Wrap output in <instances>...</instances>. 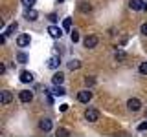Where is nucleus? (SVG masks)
Here are the masks:
<instances>
[{
    "label": "nucleus",
    "mask_w": 147,
    "mask_h": 137,
    "mask_svg": "<svg viewBox=\"0 0 147 137\" xmlns=\"http://www.w3.org/2000/svg\"><path fill=\"white\" fill-rule=\"evenodd\" d=\"M22 4H24L26 7H33L35 6V0H22Z\"/></svg>",
    "instance_id": "24"
},
{
    "label": "nucleus",
    "mask_w": 147,
    "mask_h": 137,
    "mask_svg": "<svg viewBox=\"0 0 147 137\" xmlns=\"http://www.w3.org/2000/svg\"><path fill=\"white\" fill-rule=\"evenodd\" d=\"M31 80H33L31 71H20V82H31Z\"/></svg>",
    "instance_id": "13"
},
{
    "label": "nucleus",
    "mask_w": 147,
    "mask_h": 137,
    "mask_svg": "<svg viewBox=\"0 0 147 137\" xmlns=\"http://www.w3.org/2000/svg\"><path fill=\"white\" fill-rule=\"evenodd\" d=\"M59 2H64V0H59Z\"/></svg>",
    "instance_id": "31"
},
{
    "label": "nucleus",
    "mask_w": 147,
    "mask_h": 137,
    "mask_svg": "<svg viewBox=\"0 0 147 137\" xmlns=\"http://www.w3.org/2000/svg\"><path fill=\"white\" fill-rule=\"evenodd\" d=\"M24 17L28 18V20H31V22H33V20H37V17H39V13H37L33 7H28V9H26V13H24Z\"/></svg>",
    "instance_id": "10"
},
{
    "label": "nucleus",
    "mask_w": 147,
    "mask_h": 137,
    "mask_svg": "<svg viewBox=\"0 0 147 137\" xmlns=\"http://www.w3.org/2000/svg\"><path fill=\"white\" fill-rule=\"evenodd\" d=\"M129 7H131L132 11H142V9H147V4L144 0H131V2H129Z\"/></svg>",
    "instance_id": "2"
},
{
    "label": "nucleus",
    "mask_w": 147,
    "mask_h": 137,
    "mask_svg": "<svg viewBox=\"0 0 147 137\" xmlns=\"http://www.w3.org/2000/svg\"><path fill=\"white\" fill-rule=\"evenodd\" d=\"M17 27H18V26H17V22H15V24H11V26H9L6 31H4V35H6V37H7V35H11L13 31H17Z\"/></svg>",
    "instance_id": "19"
},
{
    "label": "nucleus",
    "mask_w": 147,
    "mask_h": 137,
    "mask_svg": "<svg viewBox=\"0 0 147 137\" xmlns=\"http://www.w3.org/2000/svg\"><path fill=\"white\" fill-rule=\"evenodd\" d=\"M79 11L81 13H90L92 11V6H90V4H86V2H83L81 6H79Z\"/></svg>",
    "instance_id": "16"
},
{
    "label": "nucleus",
    "mask_w": 147,
    "mask_h": 137,
    "mask_svg": "<svg viewBox=\"0 0 147 137\" xmlns=\"http://www.w3.org/2000/svg\"><path fill=\"white\" fill-rule=\"evenodd\" d=\"M13 100V95H11V91H0V102L4 104V106H7L9 102Z\"/></svg>",
    "instance_id": "7"
},
{
    "label": "nucleus",
    "mask_w": 147,
    "mask_h": 137,
    "mask_svg": "<svg viewBox=\"0 0 147 137\" xmlns=\"http://www.w3.org/2000/svg\"><path fill=\"white\" fill-rule=\"evenodd\" d=\"M140 29H142V33H144V35L147 37V22H145V24H142V27H140Z\"/></svg>",
    "instance_id": "28"
},
{
    "label": "nucleus",
    "mask_w": 147,
    "mask_h": 137,
    "mask_svg": "<svg viewBox=\"0 0 147 137\" xmlns=\"http://www.w3.org/2000/svg\"><path fill=\"white\" fill-rule=\"evenodd\" d=\"M94 82H96V80H94V77H85V84H86V86H92Z\"/></svg>",
    "instance_id": "26"
},
{
    "label": "nucleus",
    "mask_w": 147,
    "mask_h": 137,
    "mask_svg": "<svg viewBox=\"0 0 147 137\" xmlns=\"http://www.w3.org/2000/svg\"><path fill=\"white\" fill-rule=\"evenodd\" d=\"M30 42H31V39H30L28 33H22V35L17 37V46L18 48H26V46H30Z\"/></svg>",
    "instance_id": "3"
},
{
    "label": "nucleus",
    "mask_w": 147,
    "mask_h": 137,
    "mask_svg": "<svg viewBox=\"0 0 147 137\" xmlns=\"http://www.w3.org/2000/svg\"><path fill=\"white\" fill-rule=\"evenodd\" d=\"M85 119H86L88 122H96V121L99 119V112H98L96 108H88V110L85 112Z\"/></svg>",
    "instance_id": "1"
},
{
    "label": "nucleus",
    "mask_w": 147,
    "mask_h": 137,
    "mask_svg": "<svg viewBox=\"0 0 147 137\" xmlns=\"http://www.w3.org/2000/svg\"><path fill=\"white\" fill-rule=\"evenodd\" d=\"M138 130H140V132H145V130H147V122H142V124H138Z\"/></svg>",
    "instance_id": "27"
},
{
    "label": "nucleus",
    "mask_w": 147,
    "mask_h": 137,
    "mask_svg": "<svg viewBox=\"0 0 147 137\" xmlns=\"http://www.w3.org/2000/svg\"><path fill=\"white\" fill-rule=\"evenodd\" d=\"M127 108L131 110V112H138V110L142 108V102L138 99H129L127 100Z\"/></svg>",
    "instance_id": "6"
},
{
    "label": "nucleus",
    "mask_w": 147,
    "mask_h": 137,
    "mask_svg": "<svg viewBox=\"0 0 147 137\" xmlns=\"http://www.w3.org/2000/svg\"><path fill=\"white\" fill-rule=\"evenodd\" d=\"M17 61L20 62V64H26V62H28V55L22 53V51H18V53H17Z\"/></svg>",
    "instance_id": "15"
},
{
    "label": "nucleus",
    "mask_w": 147,
    "mask_h": 137,
    "mask_svg": "<svg viewBox=\"0 0 147 137\" xmlns=\"http://www.w3.org/2000/svg\"><path fill=\"white\" fill-rule=\"evenodd\" d=\"M79 66H81L79 61H70V62H68V68H70V70H77Z\"/></svg>",
    "instance_id": "21"
},
{
    "label": "nucleus",
    "mask_w": 147,
    "mask_h": 137,
    "mask_svg": "<svg viewBox=\"0 0 147 137\" xmlns=\"http://www.w3.org/2000/svg\"><path fill=\"white\" fill-rule=\"evenodd\" d=\"M59 64H61V59H59L57 55H53V57H50V59H48V68H52V70L59 68Z\"/></svg>",
    "instance_id": "11"
},
{
    "label": "nucleus",
    "mask_w": 147,
    "mask_h": 137,
    "mask_svg": "<svg viewBox=\"0 0 147 137\" xmlns=\"http://www.w3.org/2000/svg\"><path fill=\"white\" fill-rule=\"evenodd\" d=\"M70 39H72V42H77V40H79V33H77V31H70Z\"/></svg>",
    "instance_id": "23"
},
{
    "label": "nucleus",
    "mask_w": 147,
    "mask_h": 137,
    "mask_svg": "<svg viewBox=\"0 0 147 137\" xmlns=\"http://www.w3.org/2000/svg\"><path fill=\"white\" fill-rule=\"evenodd\" d=\"M53 93H55V95H64V93H66V90H64L61 84H55V90H53Z\"/></svg>",
    "instance_id": "18"
},
{
    "label": "nucleus",
    "mask_w": 147,
    "mask_h": 137,
    "mask_svg": "<svg viewBox=\"0 0 147 137\" xmlns=\"http://www.w3.org/2000/svg\"><path fill=\"white\" fill-rule=\"evenodd\" d=\"M98 42H99V39H98V37H94V35H88V37L85 39V48L92 49V48H96V46H98Z\"/></svg>",
    "instance_id": "5"
},
{
    "label": "nucleus",
    "mask_w": 147,
    "mask_h": 137,
    "mask_svg": "<svg viewBox=\"0 0 147 137\" xmlns=\"http://www.w3.org/2000/svg\"><path fill=\"white\" fill-rule=\"evenodd\" d=\"M52 80H53V84H63V80H64V75H63V73H55Z\"/></svg>",
    "instance_id": "14"
},
{
    "label": "nucleus",
    "mask_w": 147,
    "mask_h": 137,
    "mask_svg": "<svg viewBox=\"0 0 147 137\" xmlns=\"http://www.w3.org/2000/svg\"><path fill=\"white\" fill-rule=\"evenodd\" d=\"M18 99H20L22 102H31V99H33V93H31L30 90H22L20 93H18Z\"/></svg>",
    "instance_id": "9"
},
{
    "label": "nucleus",
    "mask_w": 147,
    "mask_h": 137,
    "mask_svg": "<svg viewBox=\"0 0 147 137\" xmlns=\"http://www.w3.org/2000/svg\"><path fill=\"white\" fill-rule=\"evenodd\" d=\"M59 110H61V112H66V110H68V104H61Z\"/></svg>",
    "instance_id": "30"
},
{
    "label": "nucleus",
    "mask_w": 147,
    "mask_h": 137,
    "mask_svg": "<svg viewBox=\"0 0 147 137\" xmlns=\"http://www.w3.org/2000/svg\"><path fill=\"white\" fill-rule=\"evenodd\" d=\"M63 29L64 31H70L72 29V18H64V20H63Z\"/></svg>",
    "instance_id": "17"
},
{
    "label": "nucleus",
    "mask_w": 147,
    "mask_h": 137,
    "mask_svg": "<svg viewBox=\"0 0 147 137\" xmlns=\"http://www.w3.org/2000/svg\"><path fill=\"white\" fill-rule=\"evenodd\" d=\"M116 61H125V53H123V51H116Z\"/></svg>",
    "instance_id": "25"
},
{
    "label": "nucleus",
    "mask_w": 147,
    "mask_h": 137,
    "mask_svg": "<svg viewBox=\"0 0 147 137\" xmlns=\"http://www.w3.org/2000/svg\"><path fill=\"white\" fill-rule=\"evenodd\" d=\"M140 73H142V75H147V62L140 64Z\"/></svg>",
    "instance_id": "22"
},
{
    "label": "nucleus",
    "mask_w": 147,
    "mask_h": 137,
    "mask_svg": "<svg viewBox=\"0 0 147 137\" xmlns=\"http://www.w3.org/2000/svg\"><path fill=\"white\" fill-rule=\"evenodd\" d=\"M145 117H147V113H145Z\"/></svg>",
    "instance_id": "32"
},
{
    "label": "nucleus",
    "mask_w": 147,
    "mask_h": 137,
    "mask_svg": "<svg viewBox=\"0 0 147 137\" xmlns=\"http://www.w3.org/2000/svg\"><path fill=\"white\" fill-rule=\"evenodd\" d=\"M57 135H61V137H68V135H70V132H68L66 128H57Z\"/></svg>",
    "instance_id": "20"
},
{
    "label": "nucleus",
    "mask_w": 147,
    "mask_h": 137,
    "mask_svg": "<svg viewBox=\"0 0 147 137\" xmlns=\"http://www.w3.org/2000/svg\"><path fill=\"white\" fill-rule=\"evenodd\" d=\"M48 20H50V22H55V20H57V15H53V13H52V15L48 17Z\"/></svg>",
    "instance_id": "29"
},
{
    "label": "nucleus",
    "mask_w": 147,
    "mask_h": 137,
    "mask_svg": "<svg viewBox=\"0 0 147 137\" xmlns=\"http://www.w3.org/2000/svg\"><path fill=\"white\" fill-rule=\"evenodd\" d=\"M39 128L42 132H50L52 130V121H50V119H42V121L39 122Z\"/></svg>",
    "instance_id": "12"
},
{
    "label": "nucleus",
    "mask_w": 147,
    "mask_h": 137,
    "mask_svg": "<svg viewBox=\"0 0 147 137\" xmlns=\"http://www.w3.org/2000/svg\"><path fill=\"white\" fill-rule=\"evenodd\" d=\"M48 33L52 39H61V35H63V29L61 27H57V26H50L48 27Z\"/></svg>",
    "instance_id": "8"
},
{
    "label": "nucleus",
    "mask_w": 147,
    "mask_h": 137,
    "mask_svg": "<svg viewBox=\"0 0 147 137\" xmlns=\"http://www.w3.org/2000/svg\"><path fill=\"white\" fill-rule=\"evenodd\" d=\"M90 99H92V91H88V90H83V91H79V93H77V100H79V102H83V104H86Z\"/></svg>",
    "instance_id": "4"
}]
</instances>
